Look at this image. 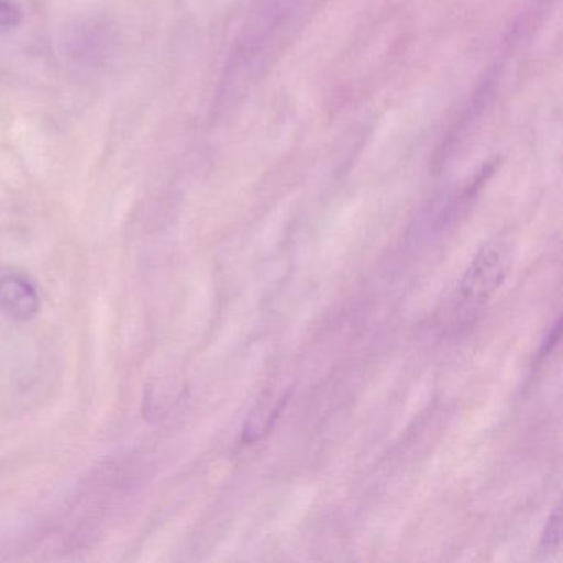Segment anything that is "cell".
Masks as SVG:
<instances>
[{"instance_id": "cell-1", "label": "cell", "mask_w": 563, "mask_h": 563, "mask_svg": "<svg viewBox=\"0 0 563 563\" xmlns=\"http://www.w3.org/2000/svg\"><path fill=\"white\" fill-rule=\"evenodd\" d=\"M510 253L500 242L487 243L471 260L460 283L464 305L477 309L486 305L503 286L509 273Z\"/></svg>"}, {"instance_id": "cell-2", "label": "cell", "mask_w": 563, "mask_h": 563, "mask_svg": "<svg viewBox=\"0 0 563 563\" xmlns=\"http://www.w3.org/2000/svg\"><path fill=\"white\" fill-rule=\"evenodd\" d=\"M0 309L18 321H31L41 311V296L24 276L5 275L0 278Z\"/></svg>"}, {"instance_id": "cell-3", "label": "cell", "mask_w": 563, "mask_h": 563, "mask_svg": "<svg viewBox=\"0 0 563 563\" xmlns=\"http://www.w3.org/2000/svg\"><path fill=\"white\" fill-rule=\"evenodd\" d=\"M286 404H288V397L285 395L273 407L262 408V410H260V407L256 408L255 413H252V417L245 423V428H243L242 440L252 443V441H256L263 434L268 433L282 411L285 410Z\"/></svg>"}, {"instance_id": "cell-4", "label": "cell", "mask_w": 563, "mask_h": 563, "mask_svg": "<svg viewBox=\"0 0 563 563\" xmlns=\"http://www.w3.org/2000/svg\"><path fill=\"white\" fill-rule=\"evenodd\" d=\"M560 543H562V512H560V507H556V509L550 514L545 527H543L539 552L543 553V555H550V553L559 550Z\"/></svg>"}, {"instance_id": "cell-5", "label": "cell", "mask_w": 563, "mask_h": 563, "mask_svg": "<svg viewBox=\"0 0 563 563\" xmlns=\"http://www.w3.org/2000/svg\"><path fill=\"white\" fill-rule=\"evenodd\" d=\"M24 14L14 0H0V29H14L21 25Z\"/></svg>"}]
</instances>
